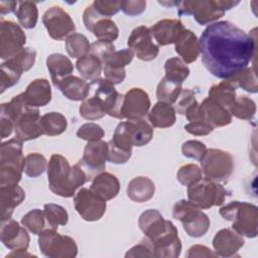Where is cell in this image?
<instances>
[{"instance_id": "23", "label": "cell", "mask_w": 258, "mask_h": 258, "mask_svg": "<svg viewBox=\"0 0 258 258\" xmlns=\"http://www.w3.org/2000/svg\"><path fill=\"white\" fill-rule=\"evenodd\" d=\"M174 48L177 54L185 63H191L197 60L201 54L200 40L189 29H184L174 42Z\"/></svg>"}, {"instance_id": "13", "label": "cell", "mask_w": 258, "mask_h": 258, "mask_svg": "<svg viewBox=\"0 0 258 258\" xmlns=\"http://www.w3.org/2000/svg\"><path fill=\"white\" fill-rule=\"evenodd\" d=\"M90 85L95 87L94 96L103 102L106 114L117 119H124L122 114L124 95L120 94L114 85L106 79H96Z\"/></svg>"}, {"instance_id": "39", "label": "cell", "mask_w": 258, "mask_h": 258, "mask_svg": "<svg viewBox=\"0 0 258 258\" xmlns=\"http://www.w3.org/2000/svg\"><path fill=\"white\" fill-rule=\"evenodd\" d=\"M100 41L113 42L119 36V29L115 22L111 18H101L99 19L90 30Z\"/></svg>"}, {"instance_id": "25", "label": "cell", "mask_w": 258, "mask_h": 258, "mask_svg": "<svg viewBox=\"0 0 258 258\" xmlns=\"http://www.w3.org/2000/svg\"><path fill=\"white\" fill-rule=\"evenodd\" d=\"M25 199V192L18 184L0 185V210L1 221L10 219L14 209Z\"/></svg>"}, {"instance_id": "57", "label": "cell", "mask_w": 258, "mask_h": 258, "mask_svg": "<svg viewBox=\"0 0 258 258\" xmlns=\"http://www.w3.org/2000/svg\"><path fill=\"white\" fill-rule=\"evenodd\" d=\"M91 53L96 55L104 64L107 57L115 51V46L113 42H106V41H100L97 40L91 44Z\"/></svg>"}, {"instance_id": "28", "label": "cell", "mask_w": 258, "mask_h": 258, "mask_svg": "<svg viewBox=\"0 0 258 258\" xmlns=\"http://www.w3.org/2000/svg\"><path fill=\"white\" fill-rule=\"evenodd\" d=\"M168 220H165L162 215L156 210H146L138 219V226L144 233L147 240H152L161 234L168 225Z\"/></svg>"}, {"instance_id": "9", "label": "cell", "mask_w": 258, "mask_h": 258, "mask_svg": "<svg viewBox=\"0 0 258 258\" xmlns=\"http://www.w3.org/2000/svg\"><path fill=\"white\" fill-rule=\"evenodd\" d=\"M42 23L49 36L55 40L67 39L76 30L73 18L59 6L48 8L42 16Z\"/></svg>"}, {"instance_id": "18", "label": "cell", "mask_w": 258, "mask_h": 258, "mask_svg": "<svg viewBox=\"0 0 258 258\" xmlns=\"http://www.w3.org/2000/svg\"><path fill=\"white\" fill-rule=\"evenodd\" d=\"M149 108L150 99L144 90L132 88L124 95L122 114L127 120L143 119L148 114Z\"/></svg>"}, {"instance_id": "7", "label": "cell", "mask_w": 258, "mask_h": 258, "mask_svg": "<svg viewBox=\"0 0 258 258\" xmlns=\"http://www.w3.org/2000/svg\"><path fill=\"white\" fill-rule=\"evenodd\" d=\"M38 246L41 253L48 258H74L78 254L76 241L55 229H46L38 235Z\"/></svg>"}, {"instance_id": "59", "label": "cell", "mask_w": 258, "mask_h": 258, "mask_svg": "<svg viewBox=\"0 0 258 258\" xmlns=\"http://www.w3.org/2000/svg\"><path fill=\"white\" fill-rule=\"evenodd\" d=\"M145 8H146V1L144 0L121 1V10L129 16L139 15L144 12Z\"/></svg>"}, {"instance_id": "63", "label": "cell", "mask_w": 258, "mask_h": 258, "mask_svg": "<svg viewBox=\"0 0 258 258\" xmlns=\"http://www.w3.org/2000/svg\"><path fill=\"white\" fill-rule=\"evenodd\" d=\"M18 6V2L16 1H0V13L1 15L16 12V7Z\"/></svg>"}, {"instance_id": "55", "label": "cell", "mask_w": 258, "mask_h": 258, "mask_svg": "<svg viewBox=\"0 0 258 258\" xmlns=\"http://www.w3.org/2000/svg\"><path fill=\"white\" fill-rule=\"evenodd\" d=\"M22 170L11 165H0V185L18 184L22 176Z\"/></svg>"}, {"instance_id": "21", "label": "cell", "mask_w": 258, "mask_h": 258, "mask_svg": "<svg viewBox=\"0 0 258 258\" xmlns=\"http://www.w3.org/2000/svg\"><path fill=\"white\" fill-rule=\"evenodd\" d=\"M244 242L243 236L235 230L225 228L216 233L213 239V247L218 256L233 257L238 256L237 252L242 248Z\"/></svg>"}, {"instance_id": "49", "label": "cell", "mask_w": 258, "mask_h": 258, "mask_svg": "<svg viewBox=\"0 0 258 258\" xmlns=\"http://www.w3.org/2000/svg\"><path fill=\"white\" fill-rule=\"evenodd\" d=\"M47 160L42 154L32 152L25 156L23 171L29 177H37L47 169Z\"/></svg>"}, {"instance_id": "8", "label": "cell", "mask_w": 258, "mask_h": 258, "mask_svg": "<svg viewBox=\"0 0 258 258\" xmlns=\"http://www.w3.org/2000/svg\"><path fill=\"white\" fill-rule=\"evenodd\" d=\"M227 190L219 182L202 177L196 183L187 186V198L202 210L224 204Z\"/></svg>"}, {"instance_id": "36", "label": "cell", "mask_w": 258, "mask_h": 258, "mask_svg": "<svg viewBox=\"0 0 258 258\" xmlns=\"http://www.w3.org/2000/svg\"><path fill=\"white\" fill-rule=\"evenodd\" d=\"M76 67L79 73L82 75V77L91 82L96 79H99L103 71L102 61L91 52L78 58Z\"/></svg>"}, {"instance_id": "54", "label": "cell", "mask_w": 258, "mask_h": 258, "mask_svg": "<svg viewBox=\"0 0 258 258\" xmlns=\"http://www.w3.org/2000/svg\"><path fill=\"white\" fill-rule=\"evenodd\" d=\"M207 149L206 144L199 140H187L181 146V152L185 157L197 159L199 161Z\"/></svg>"}, {"instance_id": "1", "label": "cell", "mask_w": 258, "mask_h": 258, "mask_svg": "<svg viewBox=\"0 0 258 258\" xmlns=\"http://www.w3.org/2000/svg\"><path fill=\"white\" fill-rule=\"evenodd\" d=\"M199 40L204 66L219 79L246 69L256 52V38L230 21L210 24Z\"/></svg>"}, {"instance_id": "27", "label": "cell", "mask_w": 258, "mask_h": 258, "mask_svg": "<svg viewBox=\"0 0 258 258\" xmlns=\"http://www.w3.org/2000/svg\"><path fill=\"white\" fill-rule=\"evenodd\" d=\"M90 189L107 202L117 197L120 190V182L116 175L102 171L94 176Z\"/></svg>"}, {"instance_id": "10", "label": "cell", "mask_w": 258, "mask_h": 258, "mask_svg": "<svg viewBox=\"0 0 258 258\" xmlns=\"http://www.w3.org/2000/svg\"><path fill=\"white\" fill-rule=\"evenodd\" d=\"M26 42L23 29L13 21L1 19L0 22V57L4 60L16 55Z\"/></svg>"}, {"instance_id": "31", "label": "cell", "mask_w": 258, "mask_h": 258, "mask_svg": "<svg viewBox=\"0 0 258 258\" xmlns=\"http://www.w3.org/2000/svg\"><path fill=\"white\" fill-rule=\"evenodd\" d=\"M155 192L154 182L146 176H136L127 185V196L136 203H145L151 200Z\"/></svg>"}, {"instance_id": "14", "label": "cell", "mask_w": 258, "mask_h": 258, "mask_svg": "<svg viewBox=\"0 0 258 258\" xmlns=\"http://www.w3.org/2000/svg\"><path fill=\"white\" fill-rule=\"evenodd\" d=\"M145 240L153 250L154 257L157 258H176L181 251V241L178 237L176 227L172 222H168L166 229L152 240Z\"/></svg>"}, {"instance_id": "2", "label": "cell", "mask_w": 258, "mask_h": 258, "mask_svg": "<svg viewBox=\"0 0 258 258\" xmlns=\"http://www.w3.org/2000/svg\"><path fill=\"white\" fill-rule=\"evenodd\" d=\"M90 174L79 161L71 165L60 154L50 156L47 164V180L49 189L62 198H72L76 190L86 183Z\"/></svg>"}, {"instance_id": "60", "label": "cell", "mask_w": 258, "mask_h": 258, "mask_svg": "<svg viewBox=\"0 0 258 258\" xmlns=\"http://www.w3.org/2000/svg\"><path fill=\"white\" fill-rule=\"evenodd\" d=\"M125 257H154L153 250L145 238L127 251Z\"/></svg>"}, {"instance_id": "29", "label": "cell", "mask_w": 258, "mask_h": 258, "mask_svg": "<svg viewBox=\"0 0 258 258\" xmlns=\"http://www.w3.org/2000/svg\"><path fill=\"white\" fill-rule=\"evenodd\" d=\"M62 95L72 101H84L87 99L91 85L76 76H69L54 85Z\"/></svg>"}, {"instance_id": "42", "label": "cell", "mask_w": 258, "mask_h": 258, "mask_svg": "<svg viewBox=\"0 0 258 258\" xmlns=\"http://www.w3.org/2000/svg\"><path fill=\"white\" fill-rule=\"evenodd\" d=\"M231 82L236 88H242L244 91L255 94L258 92V83L253 68L247 67L243 71L234 75L233 77L226 79Z\"/></svg>"}, {"instance_id": "53", "label": "cell", "mask_w": 258, "mask_h": 258, "mask_svg": "<svg viewBox=\"0 0 258 258\" xmlns=\"http://www.w3.org/2000/svg\"><path fill=\"white\" fill-rule=\"evenodd\" d=\"M196 95L192 90L182 89L177 100L174 103V110L180 115H185L186 111L197 103Z\"/></svg>"}, {"instance_id": "5", "label": "cell", "mask_w": 258, "mask_h": 258, "mask_svg": "<svg viewBox=\"0 0 258 258\" xmlns=\"http://www.w3.org/2000/svg\"><path fill=\"white\" fill-rule=\"evenodd\" d=\"M172 216L182 223L185 233L194 238H200L207 234L210 229V219L188 200H180L173 206Z\"/></svg>"}, {"instance_id": "15", "label": "cell", "mask_w": 258, "mask_h": 258, "mask_svg": "<svg viewBox=\"0 0 258 258\" xmlns=\"http://www.w3.org/2000/svg\"><path fill=\"white\" fill-rule=\"evenodd\" d=\"M108 161L114 164L126 163L132 154V142L128 133L127 122H120L113 134L112 139L108 142Z\"/></svg>"}, {"instance_id": "11", "label": "cell", "mask_w": 258, "mask_h": 258, "mask_svg": "<svg viewBox=\"0 0 258 258\" xmlns=\"http://www.w3.org/2000/svg\"><path fill=\"white\" fill-rule=\"evenodd\" d=\"M74 205L77 213L88 222L100 220L107 208L106 201L95 195L90 188L82 187L74 198Z\"/></svg>"}, {"instance_id": "12", "label": "cell", "mask_w": 258, "mask_h": 258, "mask_svg": "<svg viewBox=\"0 0 258 258\" xmlns=\"http://www.w3.org/2000/svg\"><path fill=\"white\" fill-rule=\"evenodd\" d=\"M128 48L139 59L150 61L159 53V46L154 43L150 28L140 25L134 28L127 40Z\"/></svg>"}, {"instance_id": "48", "label": "cell", "mask_w": 258, "mask_h": 258, "mask_svg": "<svg viewBox=\"0 0 258 258\" xmlns=\"http://www.w3.org/2000/svg\"><path fill=\"white\" fill-rule=\"evenodd\" d=\"M36 58V51L33 48L30 47H23L16 55L9 58L7 61L10 66H12L14 69H16L21 74L29 71Z\"/></svg>"}, {"instance_id": "43", "label": "cell", "mask_w": 258, "mask_h": 258, "mask_svg": "<svg viewBox=\"0 0 258 258\" xmlns=\"http://www.w3.org/2000/svg\"><path fill=\"white\" fill-rule=\"evenodd\" d=\"M66 48L71 57L80 58L91 50L89 39L82 33H73L66 39Z\"/></svg>"}, {"instance_id": "56", "label": "cell", "mask_w": 258, "mask_h": 258, "mask_svg": "<svg viewBox=\"0 0 258 258\" xmlns=\"http://www.w3.org/2000/svg\"><path fill=\"white\" fill-rule=\"evenodd\" d=\"M92 4L101 15L108 18L115 15L119 10H121V1L95 0Z\"/></svg>"}, {"instance_id": "30", "label": "cell", "mask_w": 258, "mask_h": 258, "mask_svg": "<svg viewBox=\"0 0 258 258\" xmlns=\"http://www.w3.org/2000/svg\"><path fill=\"white\" fill-rule=\"evenodd\" d=\"M25 157L23 155L22 141L17 138L9 139L1 144L0 165L15 166L23 171Z\"/></svg>"}, {"instance_id": "46", "label": "cell", "mask_w": 258, "mask_h": 258, "mask_svg": "<svg viewBox=\"0 0 258 258\" xmlns=\"http://www.w3.org/2000/svg\"><path fill=\"white\" fill-rule=\"evenodd\" d=\"M230 113L238 119L251 120L256 113V104L247 96H237Z\"/></svg>"}, {"instance_id": "3", "label": "cell", "mask_w": 258, "mask_h": 258, "mask_svg": "<svg viewBox=\"0 0 258 258\" xmlns=\"http://www.w3.org/2000/svg\"><path fill=\"white\" fill-rule=\"evenodd\" d=\"M220 215L232 222V229L241 236L255 238L258 227V208L250 203L234 201L223 206Z\"/></svg>"}, {"instance_id": "50", "label": "cell", "mask_w": 258, "mask_h": 258, "mask_svg": "<svg viewBox=\"0 0 258 258\" xmlns=\"http://www.w3.org/2000/svg\"><path fill=\"white\" fill-rule=\"evenodd\" d=\"M202 177H203V170L200 166H198L195 163H188V164L182 165L176 173L177 180L184 186H189L196 183Z\"/></svg>"}, {"instance_id": "62", "label": "cell", "mask_w": 258, "mask_h": 258, "mask_svg": "<svg viewBox=\"0 0 258 258\" xmlns=\"http://www.w3.org/2000/svg\"><path fill=\"white\" fill-rule=\"evenodd\" d=\"M14 130V123L10 121L8 118L0 116V132L1 138L4 139L11 135L12 131Z\"/></svg>"}, {"instance_id": "6", "label": "cell", "mask_w": 258, "mask_h": 258, "mask_svg": "<svg viewBox=\"0 0 258 258\" xmlns=\"http://www.w3.org/2000/svg\"><path fill=\"white\" fill-rule=\"evenodd\" d=\"M200 162L205 177L216 182L227 180L234 171L233 156L222 149H207Z\"/></svg>"}, {"instance_id": "4", "label": "cell", "mask_w": 258, "mask_h": 258, "mask_svg": "<svg viewBox=\"0 0 258 258\" xmlns=\"http://www.w3.org/2000/svg\"><path fill=\"white\" fill-rule=\"evenodd\" d=\"M239 4V1L226 0H188L177 2L179 15H192L201 25L212 24L223 17L225 12Z\"/></svg>"}, {"instance_id": "33", "label": "cell", "mask_w": 258, "mask_h": 258, "mask_svg": "<svg viewBox=\"0 0 258 258\" xmlns=\"http://www.w3.org/2000/svg\"><path fill=\"white\" fill-rule=\"evenodd\" d=\"M148 120L152 127L168 128L175 123L176 112L170 104L157 102L148 112Z\"/></svg>"}, {"instance_id": "22", "label": "cell", "mask_w": 258, "mask_h": 258, "mask_svg": "<svg viewBox=\"0 0 258 258\" xmlns=\"http://www.w3.org/2000/svg\"><path fill=\"white\" fill-rule=\"evenodd\" d=\"M181 21L177 19H161L150 27V31L157 45H168L174 43L179 34L184 30Z\"/></svg>"}, {"instance_id": "52", "label": "cell", "mask_w": 258, "mask_h": 258, "mask_svg": "<svg viewBox=\"0 0 258 258\" xmlns=\"http://www.w3.org/2000/svg\"><path fill=\"white\" fill-rule=\"evenodd\" d=\"M77 136L88 142H94L102 140L105 136V131L96 123H86L78 129Z\"/></svg>"}, {"instance_id": "41", "label": "cell", "mask_w": 258, "mask_h": 258, "mask_svg": "<svg viewBox=\"0 0 258 258\" xmlns=\"http://www.w3.org/2000/svg\"><path fill=\"white\" fill-rule=\"evenodd\" d=\"M21 224L34 235H39L42 231L50 229L44 212L39 209H33L26 213L21 219Z\"/></svg>"}, {"instance_id": "44", "label": "cell", "mask_w": 258, "mask_h": 258, "mask_svg": "<svg viewBox=\"0 0 258 258\" xmlns=\"http://www.w3.org/2000/svg\"><path fill=\"white\" fill-rule=\"evenodd\" d=\"M181 90L182 88L180 84L171 82L163 77L157 86L156 98L158 102H163L171 105L175 103Z\"/></svg>"}, {"instance_id": "20", "label": "cell", "mask_w": 258, "mask_h": 258, "mask_svg": "<svg viewBox=\"0 0 258 258\" xmlns=\"http://www.w3.org/2000/svg\"><path fill=\"white\" fill-rule=\"evenodd\" d=\"M40 114L38 108L30 107L14 125L15 137L20 141H29L43 135L40 125Z\"/></svg>"}, {"instance_id": "58", "label": "cell", "mask_w": 258, "mask_h": 258, "mask_svg": "<svg viewBox=\"0 0 258 258\" xmlns=\"http://www.w3.org/2000/svg\"><path fill=\"white\" fill-rule=\"evenodd\" d=\"M184 129L191 135L206 136L214 130V127L206 121H195L184 125Z\"/></svg>"}, {"instance_id": "64", "label": "cell", "mask_w": 258, "mask_h": 258, "mask_svg": "<svg viewBox=\"0 0 258 258\" xmlns=\"http://www.w3.org/2000/svg\"><path fill=\"white\" fill-rule=\"evenodd\" d=\"M30 256H34L30 253L27 252V250H12L11 253H9L6 258L8 257H30Z\"/></svg>"}, {"instance_id": "61", "label": "cell", "mask_w": 258, "mask_h": 258, "mask_svg": "<svg viewBox=\"0 0 258 258\" xmlns=\"http://www.w3.org/2000/svg\"><path fill=\"white\" fill-rule=\"evenodd\" d=\"M217 253L211 250L209 247L204 245H194L191 246L187 253L186 257L195 258V257H217Z\"/></svg>"}, {"instance_id": "32", "label": "cell", "mask_w": 258, "mask_h": 258, "mask_svg": "<svg viewBox=\"0 0 258 258\" xmlns=\"http://www.w3.org/2000/svg\"><path fill=\"white\" fill-rule=\"evenodd\" d=\"M46 68L50 74L53 85L64 78L72 76L74 64L71 59L61 53H51L46 57Z\"/></svg>"}, {"instance_id": "51", "label": "cell", "mask_w": 258, "mask_h": 258, "mask_svg": "<svg viewBox=\"0 0 258 258\" xmlns=\"http://www.w3.org/2000/svg\"><path fill=\"white\" fill-rule=\"evenodd\" d=\"M21 76L22 74L20 72H18L16 69L10 66L7 61H4L1 64V73H0L1 93H3L5 90L16 85L20 80Z\"/></svg>"}, {"instance_id": "47", "label": "cell", "mask_w": 258, "mask_h": 258, "mask_svg": "<svg viewBox=\"0 0 258 258\" xmlns=\"http://www.w3.org/2000/svg\"><path fill=\"white\" fill-rule=\"evenodd\" d=\"M43 212L50 229L57 230L58 226H64L69 222V214L67 210L56 204H45Z\"/></svg>"}, {"instance_id": "37", "label": "cell", "mask_w": 258, "mask_h": 258, "mask_svg": "<svg viewBox=\"0 0 258 258\" xmlns=\"http://www.w3.org/2000/svg\"><path fill=\"white\" fill-rule=\"evenodd\" d=\"M40 125L44 135L56 136L66 131L68 122L61 113L49 112L41 116Z\"/></svg>"}, {"instance_id": "24", "label": "cell", "mask_w": 258, "mask_h": 258, "mask_svg": "<svg viewBox=\"0 0 258 258\" xmlns=\"http://www.w3.org/2000/svg\"><path fill=\"white\" fill-rule=\"evenodd\" d=\"M204 120L215 127H224L232 122V115L228 109L220 105L210 97L206 98L201 104Z\"/></svg>"}, {"instance_id": "38", "label": "cell", "mask_w": 258, "mask_h": 258, "mask_svg": "<svg viewBox=\"0 0 258 258\" xmlns=\"http://www.w3.org/2000/svg\"><path fill=\"white\" fill-rule=\"evenodd\" d=\"M15 15L22 27L25 29L34 28L38 20L36 3L32 1H19Z\"/></svg>"}, {"instance_id": "34", "label": "cell", "mask_w": 258, "mask_h": 258, "mask_svg": "<svg viewBox=\"0 0 258 258\" xmlns=\"http://www.w3.org/2000/svg\"><path fill=\"white\" fill-rule=\"evenodd\" d=\"M236 89L237 88L231 82L224 80L218 85H214L210 88L209 97L228 109L230 112L237 97Z\"/></svg>"}, {"instance_id": "17", "label": "cell", "mask_w": 258, "mask_h": 258, "mask_svg": "<svg viewBox=\"0 0 258 258\" xmlns=\"http://www.w3.org/2000/svg\"><path fill=\"white\" fill-rule=\"evenodd\" d=\"M134 53L129 48L113 51L103 64L105 79L114 86L122 83L126 77L125 67L132 61Z\"/></svg>"}, {"instance_id": "45", "label": "cell", "mask_w": 258, "mask_h": 258, "mask_svg": "<svg viewBox=\"0 0 258 258\" xmlns=\"http://www.w3.org/2000/svg\"><path fill=\"white\" fill-rule=\"evenodd\" d=\"M79 112L86 120H98L106 115L103 102L96 96L84 100L79 108Z\"/></svg>"}, {"instance_id": "40", "label": "cell", "mask_w": 258, "mask_h": 258, "mask_svg": "<svg viewBox=\"0 0 258 258\" xmlns=\"http://www.w3.org/2000/svg\"><path fill=\"white\" fill-rule=\"evenodd\" d=\"M165 78L171 82L182 85L189 75V69L185 62L179 57H171L164 64Z\"/></svg>"}, {"instance_id": "26", "label": "cell", "mask_w": 258, "mask_h": 258, "mask_svg": "<svg viewBox=\"0 0 258 258\" xmlns=\"http://www.w3.org/2000/svg\"><path fill=\"white\" fill-rule=\"evenodd\" d=\"M22 94L29 106L34 108L43 107L51 100L50 84L46 79H36L27 86Z\"/></svg>"}, {"instance_id": "35", "label": "cell", "mask_w": 258, "mask_h": 258, "mask_svg": "<svg viewBox=\"0 0 258 258\" xmlns=\"http://www.w3.org/2000/svg\"><path fill=\"white\" fill-rule=\"evenodd\" d=\"M128 133L133 146H143L149 143L153 137V127L143 119L128 120Z\"/></svg>"}, {"instance_id": "19", "label": "cell", "mask_w": 258, "mask_h": 258, "mask_svg": "<svg viewBox=\"0 0 258 258\" xmlns=\"http://www.w3.org/2000/svg\"><path fill=\"white\" fill-rule=\"evenodd\" d=\"M108 142L103 140L88 142L85 146L83 157L80 160L90 175L95 172H102L108 160Z\"/></svg>"}, {"instance_id": "16", "label": "cell", "mask_w": 258, "mask_h": 258, "mask_svg": "<svg viewBox=\"0 0 258 258\" xmlns=\"http://www.w3.org/2000/svg\"><path fill=\"white\" fill-rule=\"evenodd\" d=\"M0 240L10 250H27L30 242L26 228L11 218L1 221Z\"/></svg>"}]
</instances>
